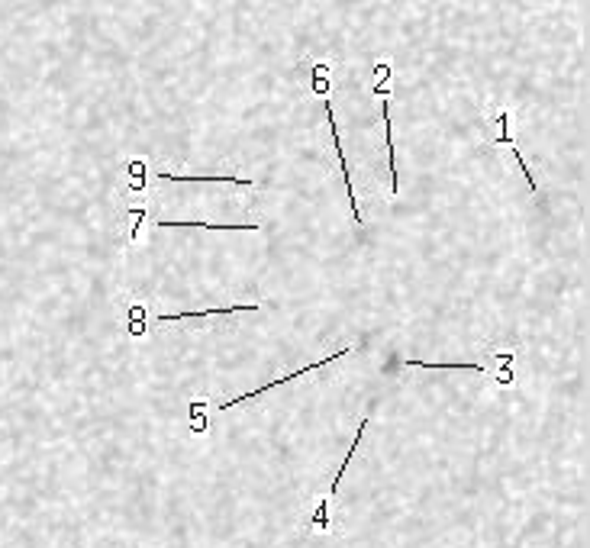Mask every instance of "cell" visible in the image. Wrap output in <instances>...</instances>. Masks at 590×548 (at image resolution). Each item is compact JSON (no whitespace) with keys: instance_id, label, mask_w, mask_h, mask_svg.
Here are the masks:
<instances>
[{"instance_id":"obj_1","label":"cell","mask_w":590,"mask_h":548,"mask_svg":"<svg viewBox=\"0 0 590 548\" xmlns=\"http://www.w3.org/2000/svg\"><path fill=\"white\" fill-rule=\"evenodd\" d=\"M323 113H326V120H329V129H333V146H336V155H339V171H342V178H345V191H349L352 216H355V223L362 226V223H365V216H362V210H358V200H355V191H352V181H349V165H345V152H342V142H339V123H336V110H333V104H329V100H326Z\"/></svg>"},{"instance_id":"obj_2","label":"cell","mask_w":590,"mask_h":548,"mask_svg":"<svg viewBox=\"0 0 590 548\" xmlns=\"http://www.w3.org/2000/svg\"><path fill=\"white\" fill-rule=\"evenodd\" d=\"M258 304H236L223 310H200V313H165L158 316V323H175V320H210V316H236V313H258Z\"/></svg>"},{"instance_id":"obj_3","label":"cell","mask_w":590,"mask_h":548,"mask_svg":"<svg viewBox=\"0 0 590 548\" xmlns=\"http://www.w3.org/2000/svg\"><path fill=\"white\" fill-rule=\"evenodd\" d=\"M158 229L168 226H200V229H223V233H239V229H258V223H200V220H155Z\"/></svg>"},{"instance_id":"obj_4","label":"cell","mask_w":590,"mask_h":548,"mask_svg":"<svg viewBox=\"0 0 590 548\" xmlns=\"http://www.w3.org/2000/svg\"><path fill=\"white\" fill-rule=\"evenodd\" d=\"M129 216H133V226H129L126 242H129V245H136V242H139V229H142V223L149 220V216H146V207H142V204H136L133 210H129Z\"/></svg>"},{"instance_id":"obj_5","label":"cell","mask_w":590,"mask_h":548,"mask_svg":"<svg viewBox=\"0 0 590 548\" xmlns=\"http://www.w3.org/2000/svg\"><path fill=\"white\" fill-rule=\"evenodd\" d=\"M326 510H329V500H323V503H320V510L313 513V519H310V523H316V526H320V529H329V516H326Z\"/></svg>"}]
</instances>
